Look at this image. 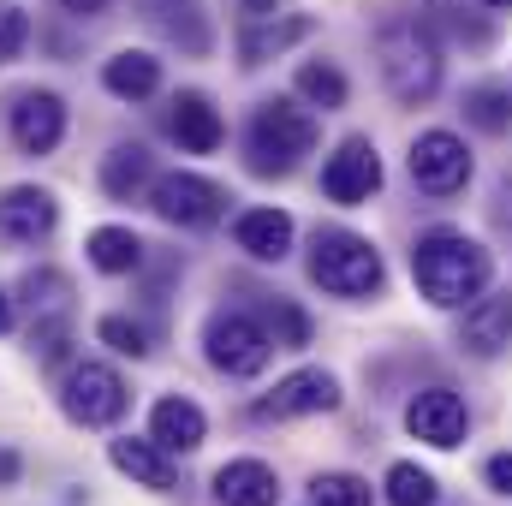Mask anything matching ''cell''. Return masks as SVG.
Masks as SVG:
<instances>
[{"instance_id":"30bf717a","label":"cell","mask_w":512,"mask_h":506,"mask_svg":"<svg viewBox=\"0 0 512 506\" xmlns=\"http://www.w3.org/2000/svg\"><path fill=\"white\" fill-rule=\"evenodd\" d=\"M405 429H411V441H423V447H435V453H453V447H465V435H471V411H465V399L453 393V387H417L411 399H405Z\"/></svg>"},{"instance_id":"4fadbf2b","label":"cell","mask_w":512,"mask_h":506,"mask_svg":"<svg viewBox=\"0 0 512 506\" xmlns=\"http://www.w3.org/2000/svg\"><path fill=\"white\" fill-rule=\"evenodd\" d=\"M60 227V203L48 185H6L0 191V239L6 245H42Z\"/></svg>"},{"instance_id":"ba28073f","label":"cell","mask_w":512,"mask_h":506,"mask_svg":"<svg viewBox=\"0 0 512 506\" xmlns=\"http://www.w3.org/2000/svg\"><path fill=\"white\" fill-rule=\"evenodd\" d=\"M149 209L167 221V227H185V233H203L227 215V191L203 173H161L149 179Z\"/></svg>"},{"instance_id":"5bb4252c","label":"cell","mask_w":512,"mask_h":506,"mask_svg":"<svg viewBox=\"0 0 512 506\" xmlns=\"http://www.w3.org/2000/svg\"><path fill=\"white\" fill-rule=\"evenodd\" d=\"M507 346H512V292H483L477 304L459 310V352L501 358Z\"/></svg>"},{"instance_id":"f1b7e54d","label":"cell","mask_w":512,"mask_h":506,"mask_svg":"<svg viewBox=\"0 0 512 506\" xmlns=\"http://www.w3.org/2000/svg\"><path fill=\"white\" fill-rule=\"evenodd\" d=\"M262 328H268L274 352H304V346H310V316H304V310H298L292 298H274V304H268V322H262Z\"/></svg>"},{"instance_id":"836d02e7","label":"cell","mask_w":512,"mask_h":506,"mask_svg":"<svg viewBox=\"0 0 512 506\" xmlns=\"http://www.w3.org/2000/svg\"><path fill=\"white\" fill-rule=\"evenodd\" d=\"M286 6L280 0H239V24H268V18H280Z\"/></svg>"},{"instance_id":"603a6c76","label":"cell","mask_w":512,"mask_h":506,"mask_svg":"<svg viewBox=\"0 0 512 506\" xmlns=\"http://www.w3.org/2000/svg\"><path fill=\"white\" fill-rule=\"evenodd\" d=\"M143 185H149V149H143V143H114V149L102 155V191H108L114 203H131Z\"/></svg>"},{"instance_id":"277c9868","label":"cell","mask_w":512,"mask_h":506,"mask_svg":"<svg viewBox=\"0 0 512 506\" xmlns=\"http://www.w3.org/2000/svg\"><path fill=\"white\" fill-rule=\"evenodd\" d=\"M304 268H310V280H316L328 298H352V304H358V298H382V286H387L382 251H376L364 233H352V227H316Z\"/></svg>"},{"instance_id":"6da1fadb","label":"cell","mask_w":512,"mask_h":506,"mask_svg":"<svg viewBox=\"0 0 512 506\" xmlns=\"http://www.w3.org/2000/svg\"><path fill=\"white\" fill-rule=\"evenodd\" d=\"M411 280L435 310H465V304H477L489 292L495 256H489L483 239H471L459 227H429L411 245Z\"/></svg>"},{"instance_id":"7402d4cb","label":"cell","mask_w":512,"mask_h":506,"mask_svg":"<svg viewBox=\"0 0 512 506\" xmlns=\"http://www.w3.org/2000/svg\"><path fill=\"white\" fill-rule=\"evenodd\" d=\"M84 256H90V268H102V274H137L143 256H149V245H143L131 227H96V233L84 239Z\"/></svg>"},{"instance_id":"8fae6325","label":"cell","mask_w":512,"mask_h":506,"mask_svg":"<svg viewBox=\"0 0 512 506\" xmlns=\"http://www.w3.org/2000/svg\"><path fill=\"white\" fill-rule=\"evenodd\" d=\"M376 191H382V155H376V143L370 137H346L328 155V167H322V197L340 203V209H358Z\"/></svg>"},{"instance_id":"9c48e42d","label":"cell","mask_w":512,"mask_h":506,"mask_svg":"<svg viewBox=\"0 0 512 506\" xmlns=\"http://www.w3.org/2000/svg\"><path fill=\"white\" fill-rule=\"evenodd\" d=\"M322 411H340V376L334 370H292V376L274 381V393H262L251 405L256 423H292V417H322Z\"/></svg>"},{"instance_id":"7c38bea8","label":"cell","mask_w":512,"mask_h":506,"mask_svg":"<svg viewBox=\"0 0 512 506\" xmlns=\"http://www.w3.org/2000/svg\"><path fill=\"white\" fill-rule=\"evenodd\" d=\"M6 131L24 155H54L66 137V102L54 90H18L6 108Z\"/></svg>"},{"instance_id":"d4e9b609","label":"cell","mask_w":512,"mask_h":506,"mask_svg":"<svg viewBox=\"0 0 512 506\" xmlns=\"http://www.w3.org/2000/svg\"><path fill=\"white\" fill-rule=\"evenodd\" d=\"M459 108H465V126H477L483 137H507L512 131V90L507 84H471Z\"/></svg>"},{"instance_id":"9a60e30c","label":"cell","mask_w":512,"mask_h":506,"mask_svg":"<svg viewBox=\"0 0 512 506\" xmlns=\"http://www.w3.org/2000/svg\"><path fill=\"white\" fill-rule=\"evenodd\" d=\"M108 459H114V471L131 477L137 489H149V495H173L179 489V471H173V453L167 447H155L149 435H120V441H108Z\"/></svg>"},{"instance_id":"f35d334b","label":"cell","mask_w":512,"mask_h":506,"mask_svg":"<svg viewBox=\"0 0 512 506\" xmlns=\"http://www.w3.org/2000/svg\"><path fill=\"white\" fill-rule=\"evenodd\" d=\"M483 6H495V12H512V0H483Z\"/></svg>"},{"instance_id":"52a82bcc","label":"cell","mask_w":512,"mask_h":506,"mask_svg":"<svg viewBox=\"0 0 512 506\" xmlns=\"http://www.w3.org/2000/svg\"><path fill=\"white\" fill-rule=\"evenodd\" d=\"M405 167H411V185H417L423 197H459V191L471 185V173H477L465 137H459V131H441V126L411 137Z\"/></svg>"},{"instance_id":"d590c367","label":"cell","mask_w":512,"mask_h":506,"mask_svg":"<svg viewBox=\"0 0 512 506\" xmlns=\"http://www.w3.org/2000/svg\"><path fill=\"white\" fill-rule=\"evenodd\" d=\"M18 471H24L18 447H0V489H12V483H18Z\"/></svg>"},{"instance_id":"1f68e13d","label":"cell","mask_w":512,"mask_h":506,"mask_svg":"<svg viewBox=\"0 0 512 506\" xmlns=\"http://www.w3.org/2000/svg\"><path fill=\"white\" fill-rule=\"evenodd\" d=\"M24 42H30V18H24V6L0 0V66H6V60H18V54H24Z\"/></svg>"},{"instance_id":"8d00e7d4","label":"cell","mask_w":512,"mask_h":506,"mask_svg":"<svg viewBox=\"0 0 512 506\" xmlns=\"http://www.w3.org/2000/svg\"><path fill=\"white\" fill-rule=\"evenodd\" d=\"M60 6H66V12H72V18H96V12H102V6H108V0H60Z\"/></svg>"},{"instance_id":"d6a6232c","label":"cell","mask_w":512,"mask_h":506,"mask_svg":"<svg viewBox=\"0 0 512 506\" xmlns=\"http://www.w3.org/2000/svg\"><path fill=\"white\" fill-rule=\"evenodd\" d=\"M483 489L501 495V501H512V453H489V459H483Z\"/></svg>"},{"instance_id":"74e56055","label":"cell","mask_w":512,"mask_h":506,"mask_svg":"<svg viewBox=\"0 0 512 506\" xmlns=\"http://www.w3.org/2000/svg\"><path fill=\"white\" fill-rule=\"evenodd\" d=\"M12 322H18V310H12V298L0 292V334H12Z\"/></svg>"},{"instance_id":"7a4b0ae2","label":"cell","mask_w":512,"mask_h":506,"mask_svg":"<svg viewBox=\"0 0 512 506\" xmlns=\"http://www.w3.org/2000/svg\"><path fill=\"white\" fill-rule=\"evenodd\" d=\"M322 137L316 108H304L298 96H268L256 102L251 126H245V155H251V173L262 179H286Z\"/></svg>"},{"instance_id":"8992f818","label":"cell","mask_w":512,"mask_h":506,"mask_svg":"<svg viewBox=\"0 0 512 506\" xmlns=\"http://www.w3.org/2000/svg\"><path fill=\"white\" fill-rule=\"evenodd\" d=\"M126 405H131V387L114 364H90L84 358V364H72L60 376V411L78 429H114L126 417Z\"/></svg>"},{"instance_id":"2e32d148","label":"cell","mask_w":512,"mask_h":506,"mask_svg":"<svg viewBox=\"0 0 512 506\" xmlns=\"http://www.w3.org/2000/svg\"><path fill=\"white\" fill-rule=\"evenodd\" d=\"M167 131L179 137L185 155H215L227 143V120L215 114V102L203 90H179L173 96V114H167Z\"/></svg>"},{"instance_id":"484cf974","label":"cell","mask_w":512,"mask_h":506,"mask_svg":"<svg viewBox=\"0 0 512 506\" xmlns=\"http://www.w3.org/2000/svg\"><path fill=\"white\" fill-rule=\"evenodd\" d=\"M18 298L30 304L36 322H42V316H66V304H72V280H66L60 268H30V274L18 280Z\"/></svg>"},{"instance_id":"ffe728a7","label":"cell","mask_w":512,"mask_h":506,"mask_svg":"<svg viewBox=\"0 0 512 506\" xmlns=\"http://www.w3.org/2000/svg\"><path fill=\"white\" fill-rule=\"evenodd\" d=\"M102 90L120 96V102H149L161 90V60L149 48H120L108 66H102Z\"/></svg>"},{"instance_id":"d6986e66","label":"cell","mask_w":512,"mask_h":506,"mask_svg":"<svg viewBox=\"0 0 512 506\" xmlns=\"http://www.w3.org/2000/svg\"><path fill=\"white\" fill-rule=\"evenodd\" d=\"M215 501L221 506H274L280 501V477L262 459H227L215 471Z\"/></svg>"},{"instance_id":"3957f363","label":"cell","mask_w":512,"mask_h":506,"mask_svg":"<svg viewBox=\"0 0 512 506\" xmlns=\"http://www.w3.org/2000/svg\"><path fill=\"white\" fill-rule=\"evenodd\" d=\"M376 66H382L387 96L405 102V108H423V102H435V90H441V42H435V30L417 24V18L382 24V36H376Z\"/></svg>"},{"instance_id":"4316f807","label":"cell","mask_w":512,"mask_h":506,"mask_svg":"<svg viewBox=\"0 0 512 506\" xmlns=\"http://www.w3.org/2000/svg\"><path fill=\"white\" fill-rule=\"evenodd\" d=\"M382 489H387V506H435V501H441V483H435V471H423V465H411V459L387 465Z\"/></svg>"},{"instance_id":"44dd1931","label":"cell","mask_w":512,"mask_h":506,"mask_svg":"<svg viewBox=\"0 0 512 506\" xmlns=\"http://www.w3.org/2000/svg\"><path fill=\"white\" fill-rule=\"evenodd\" d=\"M310 30H316V18L280 12V18H268V24H245V30H239V54H245V66H262V60L286 54L292 42H304Z\"/></svg>"},{"instance_id":"5b68a950","label":"cell","mask_w":512,"mask_h":506,"mask_svg":"<svg viewBox=\"0 0 512 506\" xmlns=\"http://www.w3.org/2000/svg\"><path fill=\"white\" fill-rule=\"evenodd\" d=\"M203 358H209V370H221L227 381H251L268 370L274 340H268V328L256 316H245V310H215L203 322Z\"/></svg>"},{"instance_id":"cb8c5ba5","label":"cell","mask_w":512,"mask_h":506,"mask_svg":"<svg viewBox=\"0 0 512 506\" xmlns=\"http://www.w3.org/2000/svg\"><path fill=\"white\" fill-rule=\"evenodd\" d=\"M346 96H352V84H346V72L334 60H304L298 66V102L304 108L334 114V108H346Z\"/></svg>"},{"instance_id":"e0dca14e","label":"cell","mask_w":512,"mask_h":506,"mask_svg":"<svg viewBox=\"0 0 512 506\" xmlns=\"http://www.w3.org/2000/svg\"><path fill=\"white\" fill-rule=\"evenodd\" d=\"M149 441L167 447V453H197V447L209 441V417H203V405L185 399V393L155 399V411H149Z\"/></svg>"},{"instance_id":"e575fe53","label":"cell","mask_w":512,"mask_h":506,"mask_svg":"<svg viewBox=\"0 0 512 506\" xmlns=\"http://www.w3.org/2000/svg\"><path fill=\"white\" fill-rule=\"evenodd\" d=\"M495 227H507L512 233V173L495 185Z\"/></svg>"},{"instance_id":"f546056e","label":"cell","mask_w":512,"mask_h":506,"mask_svg":"<svg viewBox=\"0 0 512 506\" xmlns=\"http://www.w3.org/2000/svg\"><path fill=\"white\" fill-rule=\"evenodd\" d=\"M96 340L114 346L120 358H149V352H155V346H149V328L131 322V316H102V322H96Z\"/></svg>"},{"instance_id":"4dcf8cb0","label":"cell","mask_w":512,"mask_h":506,"mask_svg":"<svg viewBox=\"0 0 512 506\" xmlns=\"http://www.w3.org/2000/svg\"><path fill=\"white\" fill-rule=\"evenodd\" d=\"M66 346H72L66 316H42V322L30 328V358H36V364H66Z\"/></svg>"},{"instance_id":"ac0fdd59","label":"cell","mask_w":512,"mask_h":506,"mask_svg":"<svg viewBox=\"0 0 512 506\" xmlns=\"http://www.w3.org/2000/svg\"><path fill=\"white\" fill-rule=\"evenodd\" d=\"M292 215L286 209H245L233 221V245L251 256V262H286L292 256Z\"/></svg>"},{"instance_id":"83f0119b","label":"cell","mask_w":512,"mask_h":506,"mask_svg":"<svg viewBox=\"0 0 512 506\" xmlns=\"http://www.w3.org/2000/svg\"><path fill=\"white\" fill-rule=\"evenodd\" d=\"M310 506H376V495L352 471H316L310 477Z\"/></svg>"}]
</instances>
